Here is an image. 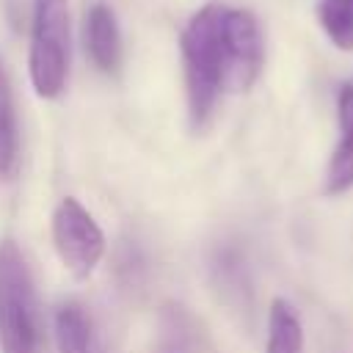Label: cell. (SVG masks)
Here are the masks:
<instances>
[{
  "instance_id": "7a4b0ae2",
  "label": "cell",
  "mask_w": 353,
  "mask_h": 353,
  "mask_svg": "<svg viewBox=\"0 0 353 353\" xmlns=\"http://www.w3.org/2000/svg\"><path fill=\"white\" fill-rule=\"evenodd\" d=\"M39 303L30 268L11 237L0 240V353H39Z\"/></svg>"
},
{
  "instance_id": "8992f818",
  "label": "cell",
  "mask_w": 353,
  "mask_h": 353,
  "mask_svg": "<svg viewBox=\"0 0 353 353\" xmlns=\"http://www.w3.org/2000/svg\"><path fill=\"white\" fill-rule=\"evenodd\" d=\"M83 41H85L88 58L94 61V66L99 72H105V74L119 72V66H121V30H119V19H116L110 6L94 3L85 11Z\"/></svg>"
},
{
  "instance_id": "3957f363",
  "label": "cell",
  "mask_w": 353,
  "mask_h": 353,
  "mask_svg": "<svg viewBox=\"0 0 353 353\" xmlns=\"http://www.w3.org/2000/svg\"><path fill=\"white\" fill-rule=\"evenodd\" d=\"M69 52V0H33L28 69L41 99H55L66 88Z\"/></svg>"
},
{
  "instance_id": "277c9868",
  "label": "cell",
  "mask_w": 353,
  "mask_h": 353,
  "mask_svg": "<svg viewBox=\"0 0 353 353\" xmlns=\"http://www.w3.org/2000/svg\"><path fill=\"white\" fill-rule=\"evenodd\" d=\"M221 50H223V94L248 91L256 83L265 63L262 28L251 11L223 6Z\"/></svg>"
},
{
  "instance_id": "ba28073f",
  "label": "cell",
  "mask_w": 353,
  "mask_h": 353,
  "mask_svg": "<svg viewBox=\"0 0 353 353\" xmlns=\"http://www.w3.org/2000/svg\"><path fill=\"white\" fill-rule=\"evenodd\" d=\"M196 347H199L196 317L179 303H165L157 314L154 353H196Z\"/></svg>"
},
{
  "instance_id": "8fae6325",
  "label": "cell",
  "mask_w": 353,
  "mask_h": 353,
  "mask_svg": "<svg viewBox=\"0 0 353 353\" xmlns=\"http://www.w3.org/2000/svg\"><path fill=\"white\" fill-rule=\"evenodd\" d=\"M265 353H303V325L290 301L276 298L268 312Z\"/></svg>"
},
{
  "instance_id": "5b68a950",
  "label": "cell",
  "mask_w": 353,
  "mask_h": 353,
  "mask_svg": "<svg viewBox=\"0 0 353 353\" xmlns=\"http://www.w3.org/2000/svg\"><path fill=\"white\" fill-rule=\"evenodd\" d=\"M52 245L74 279H88L105 254V234L94 215L77 199L66 196L52 210Z\"/></svg>"
},
{
  "instance_id": "6da1fadb",
  "label": "cell",
  "mask_w": 353,
  "mask_h": 353,
  "mask_svg": "<svg viewBox=\"0 0 353 353\" xmlns=\"http://www.w3.org/2000/svg\"><path fill=\"white\" fill-rule=\"evenodd\" d=\"M223 3L201 6L179 36L190 127L204 130L223 94V50H221Z\"/></svg>"
},
{
  "instance_id": "9c48e42d",
  "label": "cell",
  "mask_w": 353,
  "mask_h": 353,
  "mask_svg": "<svg viewBox=\"0 0 353 353\" xmlns=\"http://www.w3.org/2000/svg\"><path fill=\"white\" fill-rule=\"evenodd\" d=\"M55 342L58 353H102L94 323L80 303H63L55 312Z\"/></svg>"
},
{
  "instance_id": "52a82bcc",
  "label": "cell",
  "mask_w": 353,
  "mask_h": 353,
  "mask_svg": "<svg viewBox=\"0 0 353 353\" xmlns=\"http://www.w3.org/2000/svg\"><path fill=\"white\" fill-rule=\"evenodd\" d=\"M336 121L339 141L331 152L325 168V196H342L353 188V85L345 83L336 94Z\"/></svg>"
},
{
  "instance_id": "7c38bea8",
  "label": "cell",
  "mask_w": 353,
  "mask_h": 353,
  "mask_svg": "<svg viewBox=\"0 0 353 353\" xmlns=\"http://www.w3.org/2000/svg\"><path fill=\"white\" fill-rule=\"evenodd\" d=\"M317 22L339 50H353V0H317Z\"/></svg>"
},
{
  "instance_id": "30bf717a",
  "label": "cell",
  "mask_w": 353,
  "mask_h": 353,
  "mask_svg": "<svg viewBox=\"0 0 353 353\" xmlns=\"http://www.w3.org/2000/svg\"><path fill=\"white\" fill-rule=\"evenodd\" d=\"M19 168V124L14 108V91L0 58V179H14Z\"/></svg>"
}]
</instances>
